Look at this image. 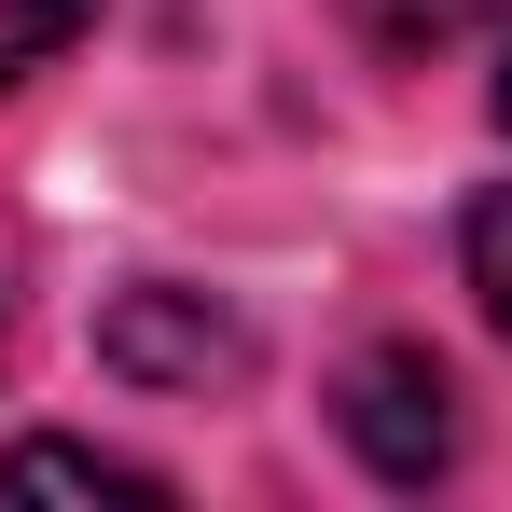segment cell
I'll list each match as a JSON object with an SVG mask.
<instances>
[{"mask_svg":"<svg viewBox=\"0 0 512 512\" xmlns=\"http://www.w3.org/2000/svg\"><path fill=\"white\" fill-rule=\"evenodd\" d=\"M333 429L388 471V485H429V471H457V388H443V360L429 346H360L333 388Z\"/></svg>","mask_w":512,"mask_h":512,"instance_id":"6da1fadb","label":"cell"},{"mask_svg":"<svg viewBox=\"0 0 512 512\" xmlns=\"http://www.w3.org/2000/svg\"><path fill=\"white\" fill-rule=\"evenodd\" d=\"M28 485H70V499H167V471H139V457H111V443H0V499H28Z\"/></svg>","mask_w":512,"mask_h":512,"instance_id":"7a4b0ae2","label":"cell"},{"mask_svg":"<svg viewBox=\"0 0 512 512\" xmlns=\"http://www.w3.org/2000/svg\"><path fill=\"white\" fill-rule=\"evenodd\" d=\"M457 263H471V305H485V333L512 346V180H499V194H471V236H457Z\"/></svg>","mask_w":512,"mask_h":512,"instance_id":"3957f363","label":"cell"},{"mask_svg":"<svg viewBox=\"0 0 512 512\" xmlns=\"http://www.w3.org/2000/svg\"><path fill=\"white\" fill-rule=\"evenodd\" d=\"M84 14H97V0H0V84H28L42 56H70Z\"/></svg>","mask_w":512,"mask_h":512,"instance_id":"277c9868","label":"cell"},{"mask_svg":"<svg viewBox=\"0 0 512 512\" xmlns=\"http://www.w3.org/2000/svg\"><path fill=\"white\" fill-rule=\"evenodd\" d=\"M346 14H374V0H346ZM457 14H471V0H402L374 56H429V42H457Z\"/></svg>","mask_w":512,"mask_h":512,"instance_id":"5b68a950","label":"cell"},{"mask_svg":"<svg viewBox=\"0 0 512 512\" xmlns=\"http://www.w3.org/2000/svg\"><path fill=\"white\" fill-rule=\"evenodd\" d=\"M499 125H512V42H499Z\"/></svg>","mask_w":512,"mask_h":512,"instance_id":"8992f818","label":"cell"}]
</instances>
